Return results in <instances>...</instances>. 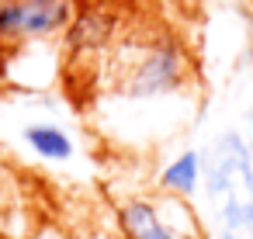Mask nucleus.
Wrapping results in <instances>:
<instances>
[{"label":"nucleus","mask_w":253,"mask_h":239,"mask_svg":"<svg viewBox=\"0 0 253 239\" xmlns=\"http://www.w3.org/2000/svg\"><path fill=\"white\" fill-rule=\"evenodd\" d=\"M115 90L132 101H156L187 90L191 83V56L184 42L163 28L146 35H125L111 45Z\"/></svg>","instance_id":"obj_1"},{"label":"nucleus","mask_w":253,"mask_h":239,"mask_svg":"<svg viewBox=\"0 0 253 239\" xmlns=\"http://www.w3.org/2000/svg\"><path fill=\"white\" fill-rule=\"evenodd\" d=\"M201 184L218 239H253V156L239 132H222L208 146Z\"/></svg>","instance_id":"obj_2"},{"label":"nucleus","mask_w":253,"mask_h":239,"mask_svg":"<svg viewBox=\"0 0 253 239\" xmlns=\"http://www.w3.org/2000/svg\"><path fill=\"white\" fill-rule=\"evenodd\" d=\"M80 0H0V39L11 49L49 42L70 28Z\"/></svg>","instance_id":"obj_3"},{"label":"nucleus","mask_w":253,"mask_h":239,"mask_svg":"<svg viewBox=\"0 0 253 239\" xmlns=\"http://www.w3.org/2000/svg\"><path fill=\"white\" fill-rule=\"evenodd\" d=\"M115 39H118V18L108 7H80L77 18L70 21V28L63 32L66 52L73 59L104 52L115 45Z\"/></svg>","instance_id":"obj_4"},{"label":"nucleus","mask_w":253,"mask_h":239,"mask_svg":"<svg viewBox=\"0 0 253 239\" xmlns=\"http://www.w3.org/2000/svg\"><path fill=\"white\" fill-rule=\"evenodd\" d=\"M118 229L125 239H194V232L173 225L149 198H128L118 204Z\"/></svg>","instance_id":"obj_5"},{"label":"nucleus","mask_w":253,"mask_h":239,"mask_svg":"<svg viewBox=\"0 0 253 239\" xmlns=\"http://www.w3.org/2000/svg\"><path fill=\"white\" fill-rule=\"evenodd\" d=\"M201 180H205V153H198V149H184L160 170V187L177 198H194Z\"/></svg>","instance_id":"obj_6"},{"label":"nucleus","mask_w":253,"mask_h":239,"mask_svg":"<svg viewBox=\"0 0 253 239\" xmlns=\"http://www.w3.org/2000/svg\"><path fill=\"white\" fill-rule=\"evenodd\" d=\"M21 139H25V146H28L35 156H42L45 163H66V159L73 156V139H70V132L59 128V125H52V121H32V125L21 132Z\"/></svg>","instance_id":"obj_7"},{"label":"nucleus","mask_w":253,"mask_h":239,"mask_svg":"<svg viewBox=\"0 0 253 239\" xmlns=\"http://www.w3.org/2000/svg\"><path fill=\"white\" fill-rule=\"evenodd\" d=\"M11 63H14V49H11L4 39H0V83L11 77Z\"/></svg>","instance_id":"obj_8"},{"label":"nucleus","mask_w":253,"mask_h":239,"mask_svg":"<svg viewBox=\"0 0 253 239\" xmlns=\"http://www.w3.org/2000/svg\"><path fill=\"white\" fill-rule=\"evenodd\" d=\"M39 239H73V236H63V232H45V236H39Z\"/></svg>","instance_id":"obj_9"}]
</instances>
